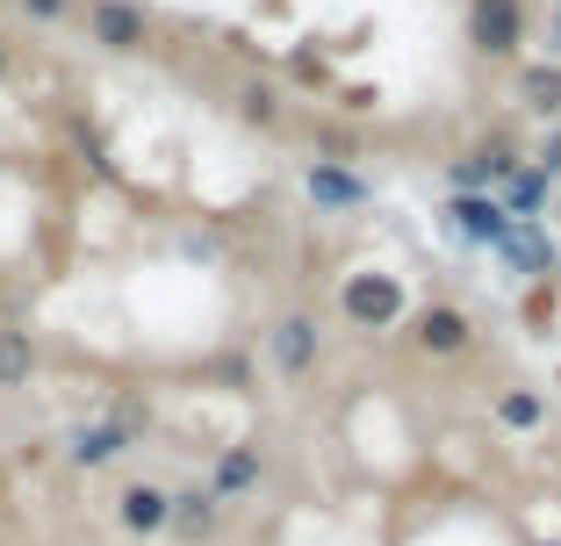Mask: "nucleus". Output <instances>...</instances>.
<instances>
[{
    "label": "nucleus",
    "mask_w": 561,
    "mask_h": 546,
    "mask_svg": "<svg viewBox=\"0 0 561 546\" xmlns=\"http://www.w3.org/2000/svg\"><path fill=\"white\" fill-rule=\"evenodd\" d=\"M518 108L540 123H561V66H518Z\"/></svg>",
    "instance_id": "15"
},
{
    "label": "nucleus",
    "mask_w": 561,
    "mask_h": 546,
    "mask_svg": "<svg viewBox=\"0 0 561 546\" xmlns=\"http://www.w3.org/2000/svg\"><path fill=\"white\" fill-rule=\"evenodd\" d=\"M547 50H554V58H561V15L547 22Z\"/></svg>",
    "instance_id": "20"
},
{
    "label": "nucleus",
    "mask_w": 561,
    "mask_h": 546,
    "mask_svg": "<svg viewBox=\"0 0 561 546\" xmlns=\"http://www.w3.org/2000/svg\"><path fill=\"white\" fill-rule=\"evenodd\" d=\"M526 166H533V173H547V181H561V123H554V130L540 137V151H533Z\"/></svg>",
    "instance_id": "18"
},
{
    "label": "nucleus",
    "mask_w": 561,
    "mask_h": 546,
    "mask_svg": "<svg viewBox=\"0 0 561 546\" xmlns=\"http://www.w3.org/2000/svg\"><path fill=\"white\" fill-rule=\"evenodd\" d=\"M238 116H245V123H260V130H274V123H280V94H274L266 80H252L245 94H238Z\"/></svg>",
    "instance_id": "17"
},
{
    "label": "nucleus",
    "mask_w": 561,
    "mask_h": 546,
    "mask_svg": "<svg viewBox=\"0 0 561 546\" xmlns=\"http://www.w3.org/2000/svg\"><path fill=\"white\" fill-rule=\"evenodd\" d=\"M411 346L425 352V360H461V352L476 346V316H468L461 302H425V310L411 316Z\"/></svg>",
    "instance_id": "7"
},
{
    "label": "nucleus",
    "mask_w": 561,
    "mask_h": 546,
    "mask_svg": "<svg viewBox=\"0 0 561 546\" xmlns=\"http://www.w3.org/2000/svg\"><path fill=\"white\" fill-rule=\"evenodd\" d=\"M496 201H504V216H512V223H540L547 201H554V181H547V173H533V166H518L512 181L496 187Z\"/></svg>",
    "instance_id": "13"
},
{
    "label": "nucleus",
    "mask_w": 561,
    "mask_h": 546,
    "mask_svg": "<svg viewBox=\"0 0 561 546\" xmlns=\"http://www.w3.org/2000/svg\"><path fill=\"white\" fill-rule=\"evenodd\" d=\"M339 316H346L353 332H397L403 316H411V295H403V274L389 266H360L339 281Z\"/></svg>",
    "instance_id": "1"
},
{
    "label": "nucleus",
    "mask_w": 561,
    "mask_h": 546,
    "mask_svg": "<svg viewBox=\"0 0 561 546\" xmlns=\"http://www.w3.org/2000/svg\"><path fill=\"white\" fill-rule=\"evenodd\" d=\"M22 15H30V22H66L72 0H22Z\"/></svg>",
    "instance_id": "19"
},
{
    "label": "nucleus",
    "mask_w": 561,
    "mask_h": 546,
    "mask_svg": "<svg viewBox=\"0 0 561 546\" xmlns=\"http://www.w3.org/2000/svg\"><path fill=\"white\" fill-rule=\"evenodd\" d=\"M87 30H94L101 50H123V58L151 44V15L137 0H94V8H87Z\"/></svg>",
    "instance_id": "10"
},
{
    "label": "nucleus",
    "mask_w": 561,
    "mask_h": 546,
    "mask_svg": "<svg viewBox=\"0 0 561 546\" xmlns=\"http://www.w3.org/2000/svg\"><path fill=\"white\" fill-rule=\"evenodd\" d=\"M496 259L518 266V274H554V237H547L540 223H512V237L496 245Z\"/></svg>",
    "instance_id": "14"
},
{
    "label": "nucleus",
    "mask_w": 561,
    "mask_h": 546,
    "mask_svg": "<svg viewBox=\"0 0 561 546\" xmlns=\"http://www.w3.org/2000/svg\"><path fill=\"white\" fill-rule=\"evenodd\" d=\"M266 360H274L280 381H310L317 360H324V324H317V310H280L274 332H266Z\"/></svg>",
    "instance_id": "3"
},
{
    "label": "nucleus",
    "mask_w": 561,
    "mask_h": 546,
    "mask_svg": "<svg viewBox=\"0 0 561 546\" xmlns=\"http://www.w3.org/2000/svg\"><path fill=\"white\" fill-rule=\"evenodd\" d=\"M260 481H266V446H260V439H231V446H224V453L209 461L202 489H209V497L224 503V511H231V503H245L252 489H260Z\"/></svg>",
    "instance_id": "6"
},
{
    "label": "nucleus",
    "mask_w": 561,
    "mask_h": 546,
    "mask_svg": "<svg viewBox=\"0 0 561 546\" xmlns=\"http://www.w3.org/2000/svg\"><path fill=\"white\" fill-rule=\"evenodd\" d=\"M533 546H561V539H533Z\"/></svg>",
    "instance_id": "22"
},
{
    "label": "nucleus",
    "mask_w": 561,
    "mask_h": 546,
    "mask_svg": "<svg viewBox=\"0 0 561 546\" xmlns=\"http://www.w3.org/2000/svg\"><path fill=\"white\" fill-rule=\"evenodd\" d=\"M490 417L504 431L526 439V431H547V396H540V388H526V381H512V388H496V396H490Z\"/></svg>",
    "instance_id": "12"
},
{
    "label": "nucleus",
    "mask_w": 561,
    "mask_h": 546,
    "mask_svg": "<svg viewBox=\"0 0 561 546\" xmlns=\"http://www.w3.org/2000/svg\"><path fill=\"white\" fill-rule=\"evenodd\" d=\"M165 503H173V489H159V481H123L116 489V525L130 532V539H165Z\"/></svg>",
    "instance_id": "11"
},
{
    "label": "nucleus",
    "mask_w": 561,
    "mask_h": 546,
    "mask_svg": "<svg viewBox=\"0 0 561 546\" xmlns=\"http://www.w3.org/2000/svg\"><path fill=\"white\" fill-rule=\"evenodd\" d=\"M302 195H310L317 216H353L375 201V181H367L360 166H331V159H310L302 166Z\"/></svg>",
    "instance_id": "5"
},
{
    "label": "nucleus",
    "mask_w": 561,
    "mask_h": 546,
    "mask_svg": "<svg viewBox=\"0 0 561 546\" xmlns=\"http://www.w3.org/2000/svg\"><path fill=\"white\" fill-rule=\"evenodd\" d=\"M216 532H224V503L209 497V489H173V503H165V539L173 546H209Z\"/></svg>",
    "instance_id": "9"
},
{
    "label": "nucleus",
    "mask_w": 561,
    "mask_h": 546,
    "mask_svg": "<svg viewBox=\"0 0 561 546\" xmlns=\"http://www.w3.org/2000/svg\"><path fill=\"white\" fill-rule=\"evenodd\" d=\"M137 431H145V410H137V403L94 417V425H80V431L66 439V467H80V475H94V467H116L123 453L137 446Z\"/></svg>",
    "instance_id": "2"
},
{
    "label": "nucleus",
    "mask_w": 561,
    "mask_h": 546,
    "mask_svg": "<svg viewBox=\"0 0 561 546\" xmlns=\"http://www.w3.org/2000/svg\"><path fill=\"white\" fill-rule=\"evenodd\" d=\"M446 231L461 237V245H482V252H496L504 237H512V216H504V201L496 195H446Z\"/></svg>",
    "instance_id": "8"
},
{
    "label": "nucleus",
    "mask_w": 561,
    "mask_h": 546,
    "mask_svg": "<svg viewBox=\"0 0 561 546\" xmlns=\"http://www.w3.org/2000/svg\"><path fill=\"white\" fill-rule=\"evenodd\" d=\"M468 44H476L490 66L518 58V50H526V0H468Z\"/></svg>",
    "instance_id": "4"
},
{
    "label": "nucleus",
    "mask_w": 561,
    "mask_h": 546,
    "mask_svg": "<svg viewBox=\"0 0 561 546\" xmlns=\"http://www.w3.org/2000/svg\"><path fill=\"white\" fill-rule=\"evenodd\" d=\"M0 80H8V44H0Z\"/></svg>",
    "instance_id": "21"
},
{
    "label": "nucleus",
    "mask_w": 561,
    "mask_h": 546,
    "mask_svg": "<svg viewBox=\"0 0 561 546\" xmlns=\"http://www.w3.org/2000/svg\"><path fill=\"white\" fill-rule=\"evenodd\" d=\"M30 374H36V338L0 332V388H30Z\"/></svg>",
    "instance_id": "16"
}]
</instances>
